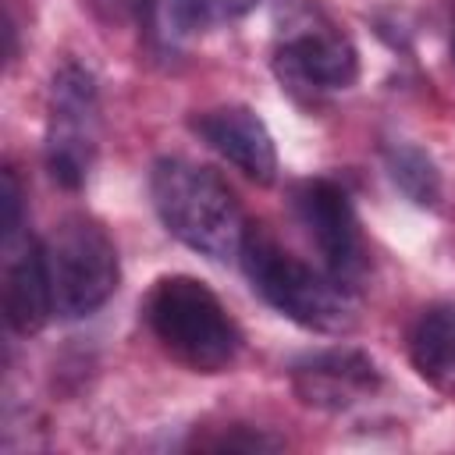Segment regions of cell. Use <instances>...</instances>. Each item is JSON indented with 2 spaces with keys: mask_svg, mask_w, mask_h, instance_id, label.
Listing matches in <instances>:
<instances>
[{
  "mask_svg": "<svg viewBox=\"0 0 455 455\" xmlns=\"http://www.w3.org/2000/svg\"><path fill=\"white\" fill-rule=\"evenodd\" d=\"M238 263L252 291L299 327L316 334H345L355 327V291H348L327 270H313L309 263H302L263 224H249Z\"/></svg>",
  "mask_w": 455,
  "mask_h": 455,
  "instance_id": "2",
  "label": "cell"
},
{
  "mask_svg": "<svg viewBox=\"0 0 455 455\" xmlns=\"http://www.w3.org/2000/svg\"><path fill=\"white\" fill-rule=\"evenodd\" d=\"M85 4L107 25H121V21H128L132 14L142 11V0H85Z\"/></svg>",
  "mask_w": 455,
  "mask_h": 455,
  "instance_id": "16",
  "label": "cell"
},
{
  "mask_svg": "<svg viewBox=\"0 0 455 455\" xmlns=\"http://www.w3.org/2000/svg\"><path fill=\"white\" fill-rule=\"evenodd\" d=\"M451 60H455V39H451Z\"/></svg>",
  "mask_w": 455,
  "mask_h": 455,
  "instance_id": "17",
  "label": "cell"
},
{
  "mask_svg": "<svg viewBox=\"0 0 455 455\" xmlns=\"http://www.w3.org/2000/svg\"><path fill=\"white\" fill-rule=\"evenodd\" d=\"M274 75L295 96H323L348 89L359 78V50L309 0H288L277 7V39H274Z\"/></svg>",
  "mask_w": 455,
  "mask_h": 455,
  "instance_id": "5",
  "label": "cell"
},
{
  "mask_svg": "<svg viewBox=\"0 0 455 455\" xmlns=\"http://www.w3.org/2000/svg\"><path fill=\"white\" fill-rule=\"evenodd\" d=\"M149 196L156 217L181 245L213 263L238 259L249 220L217 171L185 156H160L149 171Z\"/></svg>",
  "mask_w": 455,
  "mask_h": 455,
  "instance_id": "1",
  "label": "cell"
},
{
  "mask_svg": "<svg viewBox=\"0 0 455 455\" xmlns=\"http://www.w3.org/2000/svg\"><path fill=\"white\" fill-rule=\"evenodd\" d=\"M259 0H142V18L160 46H178L217 25L245 18Z\"/></svg>",
  "mask_w": 455,
  "mask_h": 455,
  "instance_id": "11",
  "label": "cell"
},
{
  "mask_svg": "<svg viewBox=\"0 0 455 455\" xmlns=\"http://www.w3.org/2000/svg\"><path fill=\"white\" fill-rule=\"evenodd\" d=\"M188 448H203V451H277L284 448L281 437L249 427V423H231V427H217V434H196L188 441Z\"/></svg>",
  "mask_w": 455,
  "mask_h": 455,
  "instance_id": "14",
  "label": "cell"
},
{
  "mask_svg": "<svg viewBox=\"0 0 455 455\" xmlns=\"http://www.w3.org/2000/svg\"><path fill=\"white\" fill-rule=\"evenodd\" d=\"M291 210L323 256V270L355 291L370 270V256L348 192L334 178H306L291 188Z\"/></svg>",
  "mask_w": 455,
  "mask_h": 455,
  "instance_id": "7",
  "label": "cell"
},
{
  "mask_svg": "<svg viewBox=\"0 0 455 455\" xmlns=\"http://www.w3.org/2000/svg\"><path fill=\"white\" fill-rule=\"evenodd\" d=\"M384 167L387 178L395 181V188L416 203V206H437L441 199V171L434 164V156L423 146L412 142H387L384 146Z\"/></svg>",
  "mask_w": 455,
  "mask_h": 455,
  "instance_id": "13",
  "label": "cell"
},
{
  "mask_svg": "<svg viewBox=\"0 0 455 455\" xmlns=\"http://www.w3.org/2000/svg\"><path fill=\"white\" fill-rule=\"evenodd\" d=\"M4 313L11 331L36 334L53 316L50 277L43 259V238L18 235L4 242Z\"/></svg>",
  "mask_w": 455,
  "mask_h": 455,
  "instance_id": "10",
  "label": "cell"
},
{
  "mask_svg": "<svg viewBox=\"0 0 455 455\" xmlns=\"http://www.w3.org/2000/svg\"><path fill=\"white\" fill-rule=\"evenodd\" d=\"M192 132L249 181L270 185L277 178V149L263 117L242 103H220L192 117Z\"/></svg>",
  "mask_w": 455,
  "mask_h": 455,
  "instance_id": "9",
  "label": "cell"
},
{
  "mask_svg": "<svg viewBox=\"0 0 455 455\" xmlns=\"http://www.w3.org/2000/svg\"><path fill=\"white\" fill-rule=\"evenodd\" d=\"M377 387H380V366L363 348L334 345V348L306 352L291 363V391L309 409L341 412L370 398Z\"/></svg>",
  "mask_w": 455,
  "mask_h": 455,
  "instance_id": "8",
  "label": "cell"
},
{
  "mask_svg": "<svg viewBox=\"0 0 455 455\" xmlns=\"http://www.w3.org/2000/svg\"><path fill=\"white\" fill-rule=\"evenodd\" d=\"M409 359L437 387H455V302H430L409 327Z\"/></svg>",
  "mask_w": 455,
  "mask_h": 455,
  "instance_id": "12",
  "label": "cell"
},
{
  "mask_svg": "<svg viewBox=\"0 0 455 455\" xmlns=\"http://www.w3.org/2000/svg\"><path fill=\"white\" fill-rule=\"evenodd\" d=\"M100 149V89L92 71L64 60L46 103V171L64 188H82Z\"/></svg>",
  "mask_w": 455,
  "mask_h": 455,
  "instance_id": "6",
  "label": "cell"
},
{
  "mask_svg": "<svg viewBox=\"0 0 455 455\" xmlns=\"http://www.w3.org/2000/svg\"><path fill=\"white\" fill-rule=\"evenodd\" d=\"M43 259L53 316L60 320H82L96 313L121 284L117 245L107 228L85 213H68L46 231Z\"/></svg>",
  "mask_w": 455,
  "mask_h": 455,
  "instance_id": "4",
  "label": "cell"
},
{
  "mask_svg": "<svg viewBox=\"0 0 455 455\" xmlns=\"http://www.w3.org/2000/svg\"><path fill=\"white\" fill-rule=\"evenodd\" d=\"M25 203H21V181L14 174V167H4V185H0V228H4V242L18 238L21 228H25V217H21Z\"/></svg>",
  "mask_w": 455,
  "mask_h": 455,
  "instance_id": "15",
  "label": "cell"
},
{
  "mask_svg": "<svg viewBox=\"0 0 455 455\" xmlns=\"http://www.w3.org/2000/svg\"><path fill=\"white\" fill-rule=\"evenodd\" d=\"M142 316L160 348L192 373H220L242 352V331L235 316L199 277L167 274L153 281Z\"/></svg>",
  "mask_w": 455,
  "mask_h": 455,
  "instance_id": "3",
  "label": "cell"
}]
</instances>
